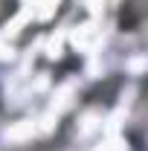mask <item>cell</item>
<instances>
[{"label":"cell","instance_id":"1","mask_svg":"<svg viewBox=\"0 0 148 151\" xmlns=\"http://www.w3.org/2000/svg\"><path fill=\"white\" fill-rule=\"evenodd\" d=\"M139 20H142V6H139V0H131L122 9V29H137Z\"/></svg>","mask_w":148,"mask_h":151}]
</instances>
